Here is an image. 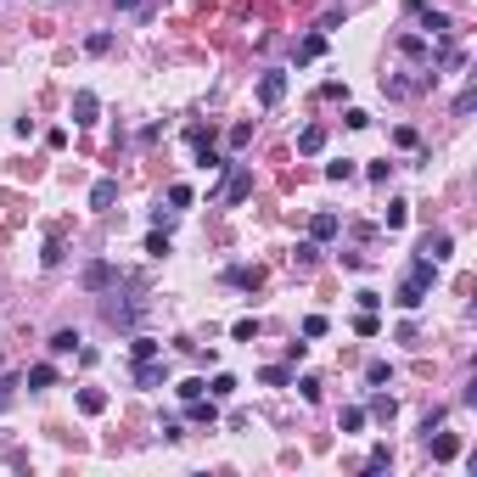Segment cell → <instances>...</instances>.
Returning <instances> with one entry per match:
<instances>
[{"label": "cell", "instance_id": "cell-24", "mask_svg": "<svg viewBox=\"0 0 477 477\" xmlns=\"http://www.w3.org/2000/svg\"><path fill=\"white\" fill-rule=\"evenodd\" d=\"M371 410H377L382 421H393V410H398V404H393V398H388V393H377V398H371Z\"/></svg>", "mask_w": 477, "mask_h": 477}, {"label": "cell", "instance_id": "cell-2", "mask_svg": "<svg viewBox=\"0 0 477 477\" xmlns=\"http://www.w3.org/2000/svg\"><path fill=\"white\" fill-rule=\"evenodd\" d=\"M281 96H287V74H264V79H258V101H264V107H275Z\"/></svg>", "mask_w": 477, "mask_h": 477}, {"label": "cell", "instance_id": "cell-30", "mask_svg": "<svg viewBox=\"0 0 477 477\" xmlns=\"http://www.w3.org/2000/svg\"><path fill=\"white\" fill-rule=\"evenodd\" d=\"M17 388H23V382H11V377H6V382H0V410H6V404H11V393H17Z\"/></svg>", "mask_w": 477, "mask_h": 477}, {"label": "cell", "instance_id": "cell-23", "mask_svg": "<svg viewBox=\"0 0 477 477\" xmlns=\"http://www.w3.org/2000/svg\"><path fill=\"white\" fill-rule=\"evenodd\" d=\"M354 331H360V337H377V331H382V326H377V315H371V309H365V315L354 320Z\"/></svg>", "mask_w": 477, "mask_h": 477}, {"label": "cell", "instance_id": "cell-7", "mask_svg": "<svg viewBox=\"0 0 477 477\" xmlns=\"http://www.w3.org/2000/svg\"><path fill=\"white\" fill-rule=\"evenodd\" d=\"M320 146H326V130H320V124H309V130L298 135V152H304V158H315Z\"/></svg>", "mask_w": 477, "mask_h": 477}, {"label": "cell", "instance_id": "cell-25", "mask_svg": "<svg viewBox=\"0 0 477 477\" xmlns=\"http://www.w3.org/2000/svg\"><path fill=\"white\" fill-rule=\"evenodd\" d=\"M343 124H348V130H365V124H371V113H360V107H348V113H343Z\"/></svg>", "mask_w": 477, "mask_h": 477}, {"label": "cell", "instance_id": "cell-31", "mask_svg": "<svg viewBox=\"0 0 477 477\" xmlns=\"http://www.w3.org/2000/svg\"><path fill=\"white\" fill-rule=\"evenodd\" d=\"M118 6H124V11H146L152 0H118Z\"/></svg>", "mask_w": 477, "mask_h": 477}, {"label": "cell", "instance_id": "cell-9", "mask_svg": "<svg viewBox=\"0 0 477 477\" xmlns=\"http://www.w3.org/2000/svg\"><path fill=\"white\" fill-rule=\"evenodd\" d=\"M326 236H337V214H315L309 219V241H326Z\"/></svg>", "mask_w": 477, "mask_h": 477}, {"label": "cell", "instance_id": "cell-29", "mask_svg": "<svg viewBox=\"0 0 477 477\" xmlns=\"http://www.w3.org/2000/svg\"><path fill=\"white\" fill-rule=\"evenodd\" d=\"M304 337H326V315H309V320H304Z\"/></svg>", "mask_w": 477, "mask_h": 477}, {"label": "cell", "instance_id": "cell-10", "mask_svg": "<svg viewBox=\"0 0 477 477\" xmlns=\"http://www.w3.org/2000/svg\"><path fill=\"white\" fill-rule=\"evenodd\" d=\"M421 298H427L421 281H404V287H398V309H421Z\"/></svg>", "mask_w": 477, "mask_h": 477}, {"label": "cell", "instance_id": "cell-14", "mask_svg": "<svg viewBox=\"0 0 477 477\" xmlns=\"http://www.w3.org/2000/svg\"><path fill=\"white\" fill-rule=\"evenodd\" d=\"M421 11H427V6H421ZM421 28H427V34H438V40H444V34H449V17H444V11H427V23H421Z\"/></svg>", "mask_w": 477, "mask_h": 477}, {"label": "cell", "instance_id": "cell-13", "mask_svg": "<svg viewBox=\"0 0 477 477\" xmlns=\"http://www.w3.org/2000/svg\"><path fill=\"white\" fill-rule=\"evenodd\" d=\"M202 388H208L214 398H231V393H236V377H225V371H219V377H214V382H202Z\"/></svg>", "mask_w": 477, "mask_h": 477}, {"label": "cell", "instance_id": "cell-12", "mask_svg": "<svg viewBox=\"0 0 477 477\" xmlns=\"http://www.w3.org/2000/svg\"><path fill=\"white\" fill-rule=\"evenodd\" d=\"M57 382V365H34L28 377H23V388H51Z\"/></svg>", "mask_w": 477, "mask_h": 477}, {"label": "cell", "instance_id": "cell-4", "mask_svg": "<svg viewBox=\"0 0 477 477\" xmlns=\"http://www.w3.org/2000/svg\"><path fill=\"white\" fill-rule=\"evenodd\" d=\"M118 202V180H96L90 185V208H113Z\"/></svg>", "mask_w": 477, "mask_h": 477}, {"label": "cell", "instance_id": "cell-1", "mask_svg": "<svg viewBox=\"0 0 477 477\" xmlns=\"http://www.w3.org/2000/svg\"><path fill=\"white\" fill-rule=\"evenodd\" d=\"M427 449H432V461H444V466H449V461L461 455V438H455V432H438V438L427 432Z\"/></svg>", "mask_w": 477, "mask_h": 477}, {"label": "cell", "instance_id": "cell-15", "mask_svg": "<svg viewBox=\"0 0 477 477\" xmlns=\"http://www.w3.org/2000/svg\"><path fill=\"white\" fill-rule=\"evenodd\" d=\"M74 348H79V331H57L51 337V354H74Z\"/></svg>", "mask_w": 477, "mask_h": 477}, {"label": "cell", "instance_id": "cell-21", "mask_svg": "<svg viewBox=\"0 0 477 477\" xmlns=\"http://www.w3.org/2000/svg\"><path fill=\"white\" fill-rule=\"evenodd\" d=\"M360 427H365V410L348 404V410H343V432H360Z\"/></svg>", "mask_w": 477, "mask_h": 477}, {"label": "cell", "instance_id": "cell-28", "mask_svg": "<svg viewBox=\"0 0 477 477\" xmlns=\"http://www.w3.org/2000/svg\"><path fill=\"white\" fill-rule=\"evenodd\" d=\"M326 174H331V180H348V174H354V163L337 158V163H326Z\"/></svg>", "mask_w": 477, "mask_h": 477}, {"label": "cell", "instance_id": "cell-27", "mask_svg": "<svg viewBox=\"0 0 477 477\" xmlns=\"http://www.w3.org/2000/svg\"><path fill=\"white\" fill-rule=\"evenodd\" d=\"M315 253H320L315 241H304V247H298V270H315Z\"/></svg>", "mask_w": 477, "mask_h": 477}, {"label": "cell", "instance_id": "cell-6", "mask_svg": "<svg viewBox=\"0 0 477 477\" xmlns=\"http://www.w3.org/2000/svg\"><path fill=\"white\" fill-rule=\"evenodd\" d=\"M421 258L444 264V258H449V236H444V231H438V236H427V241H421Z\"/></svg>", "mask_w": 477, "mask_h": 477}, {"label": "cell", "instance_id": "cell-19", "mask_svg": "<svg viewBox=\"0 0 477 477\" xmlns=\"http://www.w3.org/2000/svg\"><path fill=\"white\" fill-rule=\"evenodd\" d=\"M404 219H410V202H398V197H393V202H388V225H393V231H398Z\"/></svg>", "mask_w": 477, "mask_h": 477}, {"label": "cell", "instance_id": "cell-17", "mask_svg": "<svg viewBox=\"0 0 477 477\" xmlns=\"http://www.w3.org/2000/svg\"><path fill=\"white\" fill-rule=\"evenodd\" d=\"M320 51H326V40H320V34H309V40L298 45V62H309V57H320Z\"/></svg>", "mask_w": 477, "mask_h": 477}, {"label": "cell", "instance_id": "cell-22", "mask_svg": "<svg viewBox=\"0 0 477 477\" xmlns=\"http://www.w3.org/2000/svg\"><path fill=\"white\" fill-rule=\"evenodd\" d=\"M231 281H236V287H258V281H264V270H231Z\"/></svg>", "mask_w": 477, "mask_h": 477}, {"label": "cell", "instance_id": "cell-5", "mask_svg": "<svg viewBox=\"0 0 477 477\" xmlns=\"http://www.w3.org/2000/svg\"><path fill=\"white\" fill-rule=\"evenodd\" d=\"M158 382H163L158 360H135V388H158Z\"/></svg>", "mask_w": 477, "mask_h": 477}, {"label": "cell", "instance_id": "cell-3", "mask_svg": "<svg viewBox=\"0 0 477 477\" xmlns=\"http://www.w3.org/2000/svg\"><path fill=\"white\" fill-rule=\"evenodd\" d=\"M74 124H79V130H90V124H96V96H90V90H79V96H74Z\"/></svg>", "mask_w": 477, "mask_h": 477}, {"label": "cell", "instance_id": "cell-8", "mask_svg": "<svg viewBox=\"0 0 477 477\" xmlns=\"http://www.w3.org/2000/svg\"><path fill=\"white\" fill-rule=\"evenodd\" d=\"M247 191H253V174H247V168H236V174H231V185H225V202H241Z\"/></svg>", "mask_w": 477, "mask_h": 477}, {"label": "cell", "instance_id": "cell-16", "mask_svg": "<svg viewBox=\"0 0 477 477\" xmlns=\"http://www.w3.org/2000/svg\"><path fill=\"white\" fill-rule=\"evenodd\" d=\"M185 404H191V421H214V404H208L202 393H197V398H185Z\"/></svg>", "mask_w": 477, "mask_h": 477}, {"label": "cell", "instance_id": "cell-26", "mask_svg": "<svg viewBox=\"0 0 477 477\" xmlns=\"http://www.w3.org/2000/svg\"><path fill=\"white\" fill-rule=\"evenodd\" d=\"M135 360H158V343L152 337H135Z\"/></svg>", "mask_w": 477, "mask_h": 477}, {"label": "cell", "instance_id": "cell-11", "mask_svg": "<svg viewBox=\"0 0 477 477\" xmlns=\"http://www.w3.org/2000/svg\"><path fill=\"white\" fill-rule=\"evenodd\" d=\"M79 410L84 415H101V410H107V393H101V388H79Z\"/></svg>", "mask_w": 477, "mask_h": 477}, {"label": "cell", "instance_id": "cell-20", "mask_svg": "<svg viewBox=\"0 0 477 477\" xmlns=\"http://www.w3.org/2000/svg\"><path fill=\"white\" fill-rule=\"evenodd\" d=\"M168 208H191V185H168Z\"/></svg>", "mask_w": 477, "mask_h": 477}, {"label": "cell", "instance_id": "cell-18", "mask_svg": "<svg viewBox=\"0 0 477 477\" xmlns=\"http://www.w3.org/2000/svg\"><path fill=\"white\" fill-rule=\"evenodd\" d=\"M231 337H236V343H253V337H258V320H236Z\"/></svg>", "mask_w": 477, "mask_h": 477}]
</instances>
